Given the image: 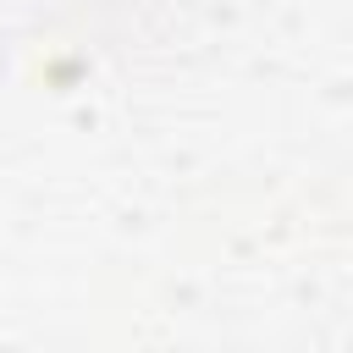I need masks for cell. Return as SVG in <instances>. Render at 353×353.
<instances>
[]
</instances>
